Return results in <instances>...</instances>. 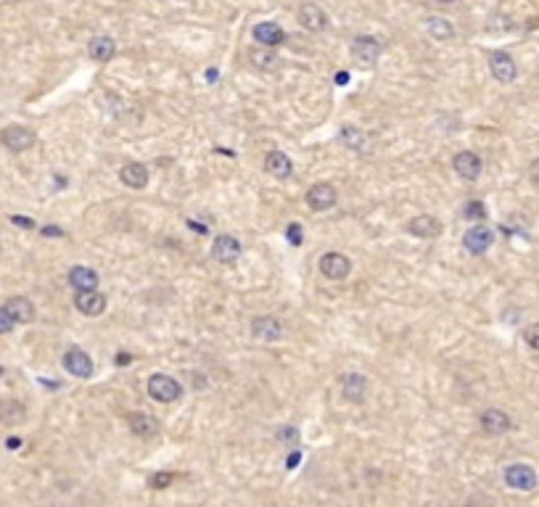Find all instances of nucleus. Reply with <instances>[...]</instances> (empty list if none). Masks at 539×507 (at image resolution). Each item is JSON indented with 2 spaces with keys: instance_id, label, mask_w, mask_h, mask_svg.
Instances as JSON below:
<instances>
[{
  "instance_id": "1",
  "label": "nucleus",
  "mask_w": 539,
  "mask_h": 507,
  "mask_svg": "<svg viewBox=\"0 0 539 507\" xmlns=\"http://www.w3.org/2000/svg\"><path fill=\"white\" fill-rule=\"evenodd\" d=\"M149 394L151 399H156V402H161V404H170V402H178L180 394H182V388H180V383L172 375H161V373H156V375H151L149 378Z\"/></svg>"
},
{
  "instance_id": "2",
  "label": "nucleus",
  "mask_w": 539,
  "mask_h": 507,
  "mask_svg": "<svg viewBox=\"0 0 539 507\" xmlns=\"http://www.w3.org/2000/svg\"><path fill=\"white\" fill-rule=\"evenodd\" d=\"M505 484L510 489H518V491H531L537 486V473L531 465H523V462H513V465L505 467Z\"/></svg>"
},
{
  "instance_id": "3",
  "label": "nucleus",
  "mask_w": 539,
  "mask_h": 507,
  "mask_svg": "<svg viewBox=\"0 0 539 507\" xmlns=\"http://www.w3.org/2000/svg\"><path fill=\"white\" fill-rule=\"evenodd\" d=\"M0 140H3V146L8 151H13V153H21V151H27L35 146V132H32L30 127H21V124H11V127L3 129V135H0Z\"/></svg>"
},
{
  "instance_id": "4",
  "label": "nucleus",
  "mask_w": 539,
  "mask_h": 507,
  "mask_svg": "<svg viewBox=\"0 0 539 507\" xmlns=\"http://www.w3.org/2000/svg\"><path fill=\"white\" fill-rule=\"evenodd\" d=\"M352 56H354V61H357L359 66H373L376 61H378L381 56V42L376 40V37H368V35H362V37H357V40L352 42Z\"/></svg>"
},
{
  "instance_id": "5",
  "label": "nucleus",
  "mask_w": 539,
  "mask_h": 507,
  "mask_svg": "<svg viewBox=\"0 0 539 507\" xmlns=\"http://www.w3.org/2000/svg\"><path fill=\"white\" fill-rule=\"evenodd\" d=\"M349 269H352V262L344 257V254H339V251H330V254H325V257L320 259V272L328 280H344L349 275Z\"/></svg>"
},
{
  "instance_id": "6",
  "label": "nucleus",
  "mask_w": 539,
  "mask_h": 507,
  "mask_svg": "<svg viewBox=\"0 0 539 507\" xmlns=\"http://www.w3.org/2000/svg\"><path fill=\"white\" fill-rule=\"evenodd\" d=\"M296 19H299V24L304 30H310V32H323L328 27V16H325V11L320 8L318 3H301Z\"/></svg>"
},
{
  "instance_id": "7",
  "label": "nucleus",
  "mask_w": 539,
  "mask_h": 507,
  "mask_svg": "<svg viewBox=\"0 0 539 507\" xmlns=\"http://www.w3.org/2000/svg\"><path fill=\"white\" fill-rule=\"evenodd\" d=\"M489 69H492V77L502 85H508V82L516 80V74H518V66H516V61L510 59L508 53H492L489 59Z\"/></svg>"
},
{
  "instance_id": "8",
  "label": "nucleus",
  "mask_w": 539,
  "mask_h": 507,
  "mask_svg": "<svg viewBox=\"0 0 539 507\" xmlns=\"http://www.w3.org/2000/svg\"><path fill=\"white\" fill-rule=\"evenodd\" d=\"M64 368L69 370L74 378H90L93 375V359L82 351V349H69L66 354H64Z\"/></svg>"
},
{
  "instance_id": "9",
  "label": "nucleus",
  "mask_w": 539,
  "mask_h": 507,
  "mask_svg": "<svg viewBox=\"0 0 539 507\" xmlns=\"http://www.w3.org/2000/svg\"><path fill=\"white\" fill-rule=\"evenodd\" d=\"M307 204H310V209H315V211L330 209V206L336 204V188L328 185V182L312 185V188L307 190Z\"/></svg>"
},
{
  "instance_id": "10",
  "label": "nucleus",
  "mask_w": 539,
  "mask_h": 507,
  "mask_svg": "<svg viewBox=\"0 0 539 507\" xmlns=\"http://www.w3.org/2000/svg\"><path fill=\"white\" fill-rule=\"evenodd\" d=\"M251 333L260 341H280L283 338V322L278 317H257L251 322Z\"/></svg>"
},
{
  "instance_id": "11",
  "label": "nucleus",
  "mask_w": 539,
  "mask_h": 507,
  "mask_svg": "<svg viewBox=\"0 0 539 507\" xmlns=\"http://www.w3.org/2000/svg\"><path fill=\"white\" fill-rule=\"evenodd\" d=\"M452 167L463 180H476L481 175V159L473 151H460L458 156L452 159Z\"/></svg>"
},
{
  "instance_id": "12",
  "label": "nucleus",
  "mask_w": 539,
  "mask_h": 507,
  "mask_svg": "<svg viewBox=\"0 0 539 507\" xmlns=\"http://www.w3.org/2000/svg\"><path fill=\"white\" fill-rule=\"evenodd\" d=\"M254 40L260 42L262 48H275V45L286 40V32L280 30L275 21H260L254 27Z\"/></svg>"
},
{
  "instance_id": "13",
  "label": "nucleus",
  "mask_w": 539,
  "mask_h": 507,
  "mask_svg": "<svg viewBox=\"0 0 539 507\" xmlns=\"http://www.w3.org/2000/svg\"><path fill=\"white\" fill-rule=\"evenodd\" d=\"M407 230L418 238H436L441 233V222L434 214H418L407 222Z\"/></svg>"
},
{
  "instance_id": "14",
  "label": "nucleus",
  "mask_w": 539,
  "mask_h": 507,
  "mask_svg": "<svg viewBox=\"0 0 539 507\" xmlns=\"http://www.w3.org/2000/svg\"><path fill=\"white\" fill-rule=\"evenodd\" d=\"M74 304L85 317H98L100 312L106 309V296L98 293V291H82V293H77Z\"/></svg>"
},
{
  "instance_id": "15",
  "label": "nucleus",
  "mask_w": 539,
  "mask_h": 507,
  "mask_svg": "<svg viewBox=\"0 0 539 507\" xmlns=\"http://www.w3.org/2000/svg\"><path fill=\"white\" fill-rule=\"evenodd\" d=\"M492 240H494L492 230L484 228V225H476V228H470L468 233H465V238H463V246H465L470 254H484V251L492 246Z\"/></svg>"
},
{
  "instance_id": "16",
  "label": "nucleus",
  "mask_w": 539,
  "mask_h": 507,
  "mask_svg": "<svg viewBox=\"0 0 539 507\" xmlns=\"http://www.w3.org/2000/svg\"><path fill=\"white\" fill-rule=\"evenodd\" d=\"M211 254L217 262L222 264H230V262H236L240 257V243L233 235H217L214 238V246H211Z\"/></svg>"
},
{
  "instance_id": "17",
  "label": "nucleus",
  "mask_w": 539,
  "mask_h": 507,
  "mask_svg": "<svg viewBox=\"0 0 539 507\" xmlns=\"http://www.w3.org/2000/svg\"><path fill=\"white\" fill-rule=\"evenodd\" d=\"M127 423H130V431L135 436H143L149 438L153 433H159V420L149 415V412H130L127 415Z\"/></svg>"
},
{
  "instance_id": "18",
  "label": "nucleus",
  "mask_w": 539,
  "mask_h": 507,
  "mask_svg": "<svg viewBox=\"0 0 539 507\" xmlns=\"http://www.w3.org/2000/svg\"><path fill=\"white\" fill-rule=\"evenodd\" d=\"M265 172L278 180H286L294 172V164H291V159L283 151H270L267 156H265Z\"/></svg>"
},
{
  "instance_id": "19",
  "label": "nucleus",
  "mask_w": 539,
  "mask_h": 507,
  "mask_svg": "<svg viewBox=\"0 0 539 507\" xmlns=\"http://www.w3.org/2000/svg\"><path fill=\"white\" fill-rule=\"evenodd\" d=\"M88 53L93 61H98V64H106V61L114 59V53H117V42L111 40L109 35H98V37H93L88 45Z\"/></svg>"
},
{
  "instance_id": "20",
  "label": "nucleus",
  "mask_w": 539,
  "mask_h": 507,
  "mask_svg": "<svg viewBox=\"0 0 539 507\" xmlns=\"http://www.w3.org/2000/svg\"><path fill=\"white\" fill-rule=\"evenodd\" d=\"M510 418L502 412V409H487L484 415H481V428L492 433V436H499V433H508L510 431Z\"/></svg>"
},
{
  "instance_id": "21",
  "label": "nucleus",
  "mask_w": 539,
  "mask_h": 507,
  "mask_svg": "<svg viewBox=\"0 0 539 507\" xmlns=\"http://www.w3.org/2000/svg\"><path fill=\"white\" fill-rule=\"evenodd\" d=\"M69 283L77 293H82V291H95V286H98V272L93 267H71Z\"/></svg>"
},
{
  "instance_id": "22",
  "label": "nucleus",
  "mask_w": 539,
  "mask_h": 507,
  "mask_svg": "<svg viewBox=\"0 0 539 507\" xmlns=\"http://www.w3.org/2000/svg\"><path fill=\"white\" fill-rule=\"evenodd\" d=\"M365 388H368V380H365V375H359V373H349V375H344V380H341V394H344L347 402H362Z\"/></svg>"
},
{
  "instance_id": "23",
  "label": "nucleus",
  "mask_w": 539,
  "mask_h": 507,
  "mask_svg": "<svg viewBox=\"0 0 539 507\" xmlns=\"http://www.w3.org/2000/svg\"><path fill=\"white\" fill-rule=\"evenodd\" d=\"M120 177L122 182L127 185V188H146V182H149V169L143 167V164H124L120 169Z\"/></svg>"
},
{
  "instance_id": "24",
  "label": "nucleus",
  "mask_w": 539,
  "mask_h": 507,
  "mask_svg": "<svg viewBox=\"0 0 539 507\" xmlns=\"http://www.w3.org/2000/svg\"><path fill=\"white\" fill-rule=\"evenodd\" d=\"M6 309L11 312V317L16 322H32L35 320V304L24 296H13L6 301Z\"/></svg>"
},
{
  "instance_id": "25",
  "label": "nucleus",
  "mask_w": 539,
  "mask_h": 507,
  "mask_svg": "<svg viewBox=\"0 0 539 507\" xmlns=\"http://www.w3.org/2000/svg\"><path fill=\"white\" fill-rule=\"evenodd\" d=\"M24 418H27V409L21 407L16 399L0 402V423H6V426H19V423H24Z\"/></svg>"
},
{
  "instance_id": "26",
  "label": "nucleus",
  "mask_w": 539,
  "mask_h": 507,
  "mask_svg": "<svg viewBox=\"0 0 539 507\" xmlns=\"http://www.w3.org/2000/svg\"><path fill=\"white\" fill-rule=\"evenodd\" d=\"M426 27H429V35L434 40H452L455 37V27L444 16H429Z\"/></svg>"
},
{
  "instance_id": "27",
  "label": "nucleus",
  "mask_w": 539,
  "mask_h": 507,
  "mask_svg": "<svg viewBox=\"0 0 539 507\" xmlns=\"http://www.w3.org/2000/svg\"><path fill=\"white\" fill-rule=\"evenodd\" d=\"M341 143H347L349 148H357V151H368V146H370V138L362 132V129H357V127H341Z\"/></svg>"
},
{
  "instance_id": "28",
  "label": "nucleus",
  "mask_w": 539,
  "mask_h": 507,
  "mask_svg": "<svg viewBox=\"0 0 539 507\" xmlns=\"http://www.w3.org/2000/svg\"><path fill=\"white\" fill-rule=\"evenodd\" d=\"M249 59L257 69H275L278 66V56L270 53V48H254L249 50Z\"/></svg>"
},
{
  "instance_id": "29",
  "label": "nucleus",
  "mask_w": 539,
  "mask_h": 507,
  "mask_svg": "<svg viewBox=\"0 0 539 507\" xmlns=\"http://www.w3.org/2000/svg\"><path fill=\"white\" fill-rule=\"evenodd\" d=\"M463 217L465 219H484L487 217V209H484V204H481V201H470V204H465V209H463Z\"/></svg>"
},
{
  "instance_id": "30",
  "label": "nucleus",
  "mask_w": 539,
  "mask_h": 507,
  "mask_svg": "<svg viewBox=\"0 0 539 507\" xmlns=\"http://www.w3.org/2000/svg\"><path fill=\"white\" fill-rule=\"evenodd\" d=\"M13 325H16V320L11 317V312L6 307H0V336H3V333H11Z\"/></svg>"
},
{
  "instance_id": "31",
  "label": "nucleus",
  "mask_w": 539,
  "mask_h": 507,
  "mask_svg": "<svg viewBox=\"0 0 539 507\" xmlns=\"http://www.w3.org/2000/svg\"><path fill=\"white\" fill-rule=\"evenodd\" d=\"M172 478L175 476H172V473H164V470H161V473H153V476H151V486L153 489H167L172 484Z\"/></svg>"
},
{
  "instance_id": "32",
  "label": "nucleus",
  "mask_w": 539,
  "mask_h": 507,
  "mask_svg": "<svg viewBox=\"0 0 539 507\" xmlns=\"http://www.w3.org/2000/svg\"><path fill=\"white\" fill-rule=\"evenodd\" d=\"M523 338H526V344H529L531 349H539V322H534V325H529V328L523 330Z\"/></svg>"
},
{
  "instance_id": "33",
  "label": "nucleus",
  "mask_w": 539,
  "mask_h": 507,
  "mask_svg": "<svg viewBox=\"0 0 539 507\" xmlns=\"http://www.w3.org/2000/svg\"><path fill=\"white\" fill-rule=\"evenodd\" d=\"M465 507H492V502L487 497H470L465 502Z\"/></svg>"
},
{
  "instance_id": "34",
  "label": "nucleus",
  "mask_w": 539,
  "mask_h": 507,
  "mask_svg": "<svg viewBox=\"0 0 539 507\" xmlns=\"http://www.w3.org/2000/svg\"><path fill=\"white\" fill-rule=\"evenodd\" d=\"M289 240L291 243H301V225H291L289 228Z\"/></svg>"
},
{
  "instance_id": "35",
  "label": "nucleus",
  "mask_w": 539,
  "mask_h": 507,
  "mask_svg": "<svg viewBox=\"0 0 539 507\" xmlns=\"http://www.w3.org/2000/svg\"><path fill=\"white\" fill-rule=\"evenodd\" d=\"M529 175H531V180H534V182H537V185H539V159H534V161H531V167H529Z\"/></svg>"
},
{
  "instance_id": "36",
  "label": "nucleus",
  "mask_w": 539,
  "mask_h": 507,
  "mask_svg": "<svg viewBox=\"0 0 539 507\" xmlns=\"http://www.w3.org/2000/svg\"><path fill=\"white\" fill-rule=\"evenodd\" d=\"M13 225H19V228H35V222L27 217H13Z\"/></svg>"
},
{
  "instance_id": "37",
  "label": "nucleus",
  "mask_w": 539,
  "mask_h": 507,
  "mask_svg": "<svg viewBox=\"0 0 539 507\" xmlns=\"http://www.w3.org/2000/svg\"><path fill=\"white\" fill-rule=\"evenodd\" d=\"M6 444H8V449H19V447H21V441H19V438H8Z\"/></svg>"
},
{
  "instance_id": "38",
  "label": "nucleus",
  "mask_w": 539,
  "mask_h": 507,
  "mask_svg": "<svg viewBox=\"0 0 539 507\" xmlns=\"http://www.w3.org/2000/svg\"><path fill=\"white\" fill-rule=\"evenodd\" d=\"M45 235H61V230H56V228H45Z\"/></svg>"
},
{
  "instance_id": "39",
  "label": "nucleus",
  "mask_w": 539,
  "mask_h": 507,
  "mask_svg": "<svg viewBox=\"0 0 539 507\" xmlns=\"http://www.w3.org/2000/svg\"><path fill=\"white\" fill-rule=\"evenodd\" d=\"M439 3H455V0H439Z\"/></svg>"
}]
</instances>
